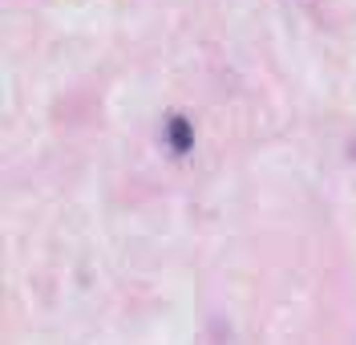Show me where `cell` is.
<instances>
[{
	"label": "cell",
	"instance_id": "1",
	"mask_svg": "<svg viewBox=\"0 0 356 345\" xmlns=\"http://www.w3.org/2000/svg\"><path fill=\"white\" fill-rule=\"evenodd\" d=\"M166 146H170V155H178V159L195 146V126H191L182 114L166 118Z\"/></svg>",
	"mask_w": 356,
	"mask_h": 345
}]
</instances>
